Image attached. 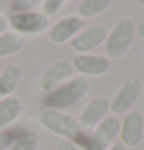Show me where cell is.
Masks as SVG:
<instances>
[{
	"label": "cell",
	"mask_w": 144,
	"mask_h": 150,
	"mask_svg": "<svg viewBox=\"0 0 144 150\" xmlns=\"http://www.w3.org/2000/svg\"><path fill=\"white\" fill-rule=\"evenodd\" d=\"M23 47V37L16 34L14 31L3 33L0 36V57H8L17 54Z\"/></svg>",
	"instance_id": "9a60e30c"
},
{
	"label": "cell",
	"mask_w": 144,
	"mask_h": 150,
	"mask_svg": "<svg viewBox=\"0 0 144 150\" xmlns=\"http://www.w3.org/2000/svg\"><path fill=\"white\" fill-rule=\"evenodd\" d=\"M107 33L109 31L104 26L99 25L87 26L70 42V45L77 54H88V51L95 50L98 45H101L106 40Z\"/></svg>",
	"instance_id": "7c38bea8"
},
{
	"label": "cell",
	"mask_w": 144,
	"mask_h": 150,
	"mask_svg": "<svg viewBox=\"0 0 144 150\" xmlns=\"http://www.w3.org/2000/svg\"><path fill=\"white\" fill-rule=\"evenodd\" d=\"M144 135V116L138 110H132L124 115V119L119 125V139L121 144L127 147H136L141 142Z\"/></svg>",
	"instance_id": "52a82bcc"
},
{
	"label": "cell",
	"mask_w": 144,
	"mask_h": 150,
	"mask_svg": "<svg viewBox=\"0 0 144 150\" xmlns=\"http://www.w3.org/2000/svg\"><path fill=\"white\" fill-rule=\"evenodd\" d=\"M141 90H143V91H144V87H143V88H141Z\"/></svg>",
	"instance_id": "4316f807"
},
{
	"label": "cell",
	"mask_w": 144,
	"mask_h": 150,
	"mask_svg": "<svg viewBox=\"0 0 144 150\" xmlns=\"http://www.w3.org/2000/svg\"><path fill=\"white\" fill-rule=\"evenodd\" d=\"M141 93V85L140 81L135 77L127 79L123 85L118 88L115 93L113 99L110 101V110L113 115H127L129 112L133 110V105L136 104L138 98Z\"/></svg>",
	"instance_id": "8992f818"
},
{
	"label": "cell",
	"mask_w": 144,
	"mask_h": 150,
	"mask_svg": "<svg viewBox=\"0 0 144 150\" xmlns=\"http://www.w3.org/2000/svg\"><path fill=\"white\" fill-rule=\"evenodd\" d=\"M73 70L82 77L85 76H102L110 70V59L99 54H77L73 59Z\"/></svg>",
	"instance_id": "8fae6325"
},
{
	"label": "cell",
	"mask_w": 144,
	"mask_h": 150,
	"mask_svg": "<svg viewBox=\"0 0 144 150\" xmlns=\"http://www.w3.org/2000/svg\"><path fill=\"white\" fill-rule=\"evenodd\" d=\"M71 73H73V65H71V62L67 59L57 60V62L48 65L47 68L42 71L40 77H39L40 90L45 91V93L53 91L54 88H57L60 84H64V82L71 76Z\"/></svg>",
	"instance_id": "ba28073f"
},
{
	"label": "cell",
	"mask_w": 144,
	"mask_h": 150,
	"mask_svg": "<svg viewBox=\"0 0 144 150\" xmlns=\"http://www.w3.org/2000/svg\"><path fill=\"white\" fill-rule=\"evenodd\" d=\"M8 23L19 36H33L40 34L50 26V19L45 17L42 13L34 11H26V13L13 14L9 17Z\"/></svg>",
	"instance_id": "5b68a950"
},
{
	"label": "cell",
	"mask_w": 144,
	"mask_h": 150,
	"mask_svg": "<svg viewBox=\"0 0 144 150\" xmlns=\"http://www.w3.org/2000/svg\"><path fill=\"white\" fill-rule=\"evenodd\" d=\"M6 28H8V19L3 14H0V36L3 33H6Z\"/></svg>",
	"instance_id": "7402d4cb"
},
{
	"label": "cell",
	"mask_w": 144,
	"mask_h": 150,
	"mask_svg": "<svg viewBox=\"0 0 144 150\" xmlns=\"http://www.w3.org/2000/svg\"><path fill=\"white\" fill-rule=\"evenodd\" d=\"M22 110L20 99L16 96L0 98V130H6V127L19 118Z\"/></svg>",
	"instance_id": "5bb4252c"
},
{
	"label": "cell",
	"mask_w": 144,
	"mask_h": 150,
	"mask_svg": "<svg viewBox=\"0 0 144 150\" xmlns=\"http://www.w3.org/2000/svg\"><path fill=\"white\" fill-rule=\"evenodd\" d=\"M110 6L109 0H82L77 5V17L79 19H90L95 16L107 11Z\"/></svg>",
	"instance_id": "2e32d148"
},
{
	"label": "cell",
	"mask_w": 144,
	"mask_h": 150,
	"mask_svg": "<svg viewBox=\"0 0 144 150\" xmlns=\"http://www.w3.org/2000/svg\"><path fill=\"white\" fill-rule=\"evenodd\" d=\"M135 34L140 37V39H143V40H144V20L140 22V23L135 26Z\"/></svg>",
	"instance_id": "603a6c76"
},
{
	"label": "cell",
	"mask_w": 144,
	"mask_h": 150,
	"mask_svg": "<svg viewBox=\"0 0 144 150\" xmlns=\"http://www.w3.org/2000/svg\"><path fill=\"white\" fill-rule=\"evenodd\" d=\"M85 28V20L79 19L77 16H65L59 19L51 28H50V40L56 45L65 42H71L79 33Z\"/></svg>",
	"instance_id": "9c48e42d"
},
{
	"label": "cell",
	"mask_w": 144,
	"mask_h": 150,
	"mask_svg": "<svg viewBox=\"0 0 144 150\" xmlns=\"http://www.w3.org/2000/svg\"><path fill=\"white\" fill-rule=\"evenodd\" d=\"M9 150H37V136L33 132H25L14 136Z\"/></svg>",
	"instance_id": "e0dca14e"
},
{
	"label": "cell",
	"mask_w": 144,
	"mask_h": 150,
	"mask_svg": "<svg viewBox=\"0 0 144 150\" xmlns=\"http://www.w3.org/2000/svg\"><path fill=\"white\" fill-rule=\"evenodd\" d=\"M135 37V23L130 19H121L107 33L104 40V53L107 59H121L127 54Z\"/></svg>",
	"instance_id": "3957f363"
},
{
	"label": "cell",
	"mask_w": 144,
	"mask_h": 150,
	"mask_svg": "<svg viewBox=\"0 0 144 150\" xmlns=\"http://www.w3.org/2000/svg\"><path fill=\"white\" fill-rule=\"evenodd\" d=\"M143 59H144V50H143Z\"/></svg>",
	"instance_id": "d4e9b609"
},
{
	"label": "cell",
	"mask_w": 144,
	"mask_h": 150,
	"mask_svg": "<svg viewBox=\"0 0 144 150\" xmlns=\"http://www.w3.org/2000/svg\"><path fill=\"white\" fill-rule=\"evenodd\" d=\"M13 139H14V133L11 130H0V150L9 147Z\"/></svg>",
	"instance_id": "ffe728a7"
},
{
	"label": "cell",
	"mask_w": 144,
	"mask_h": 150,
	"mask_svg": "<svg viewBox=\"0 0 144 150\" xmlns=\"http://www.w3.org/2000/svg\"><path fill=\"white\" fill-rule=\"evenodd\" d=\"M56 150H84L82 147H79L76 142H73V141H60L59 144H57V147H56Z\"/></svg>",
	"instance_id": "44dd1931"
},
{
	"label": "cell",
	"mask_w": 144,
	"mask_h": 150,
	"mask_svg": "<svg viewBox=\"0 0 144 150\" xmlns=\"http://www.w3.org/2000/svg\"><path fill=\"white\" fill-rule=\"evenodd\" d=\"M39 122L45 130L51 132L53 135L64 138L65 141H76L81 136V125L74 116H71L60 110L43 108L39 113Z\"/></svg>",
	"instance_id": "7a4b0ae2"
},
{
	"label": "cell",
	"mask_w": 144,
	"mask_h": 150,
	"mask_svg": "<svg viewBox=\"0 0 144 150\" xmlns=\"http://www.w3.org/2000/svg\"><path fill=\"white\" fill-rule=\"evenodd\" d=\"M22 77V68L17 64H9L0 70V96H13Z\"/></svg>",
	"instance_id": "4fadbf2b"
},
{
	"label": "cell",
	"mask_w": 144,
	"mask_h": 150,
	"mask_svg": "<svg viewBox=\"0 0 144 150\" xmlns=\"http://www.w3.org/2000/svg\"><path fill=\"white\" fill-rule=\"evenodd\" d=\"M107 150H127V149L123 146V144H112Z\"/></svg>",
	"instance_id": "cb8c5ba5"
},
{
	"label": "cell",
	"mask_w": 144,
	"mask_h": 150,
	"mask_svg": "<svg viewBox=\"0 0 144 150\" xmlns=\"http://www.w3.org/2000/svg\"><path fill=\"white\" fill-rule=\"evenodd\" d=\"M88 88H90V84H88L87 77L82 76L73 77V79L60 84L53 91L47 93L45 98H43V105H45V108L64 112L65 108L79 102L87 94Z\"/></svg>",
	"instance_id": "6da1fadb"
},
{
	"label": "cell",
	"mask_w": 144,
	"mask_h": 150,
	"mask_svg": "<svg viewBox=\"0 0 144 150\" xmlns=\"http://www.w3.org/2000/svg\"><path fill=\"white\" fill-rule=\"evenodd\" d=\"M64 6H65L64 0H45V2H42V14L50 19L53 16L59 14L64 9Z\"/></svg>",
	"instance_id": "ac0fdd59"
},
{
	"label": "cell",
	"mask_w": 144,
	"mask_h": 150,
	"mask_svg": "<svg viewBox=\"0 0 144 150\" xmlns=\"http://www.w3.org/2000/svg\"><path fill=\"white\" fill-rule=\"evenodd\" d=\"M119 125L121 122L116 116L104 118L87 138L88 150H107L115 141V138L119 135Z\"/></svg>",
	"instance_id": "277c9868"
},
{
	"label": "cell",
	"mask_w": 144,
	"mask_h": 150,
	"mask_svg": "<svg viewBox=\"0 0 144 150\" xmlns=\"http://www.w3.org/2000/svg\"><path fill=\"white\" fill-rule=\"evenodd\" d=\"M109 110H110V104H109L107 98H104V96L93 98L84 107V110L81 112L79 119H77L81 129L82 130H93L104 118H107Z\"/></svg>",
	"instance_id": "30bf717a"
},
{
	"label": "cell",
	"mask_w": 144,
	"mask_h": 150,
	"mask_svg": "<svg viewBox=\"0 0 144 150\" xmlns=\"http://www.w3.org/2000/svg\"><path fill=\"white\" fill-rule=\"evenodd\" d=\"M34 3L36 2H33V0H14V2H11V9L14 11V14L26 13L31 6H34Z\"/></svg>",
	"instance_id": "d6986e66"
},
{
	"label": "cell",
	"mask_w": 144,
	"mask_h": 150,
	"mask_svg": "<svg viewBox=\"0 0 144 150\" xmlns=\"http://www.w3.org/2000/svg\"><path fill=\"white\" fill-rule=\"evenodd\" d=\"M0 70H2V62H0Z\"/></svg>",
	"instance_id": "484cf974"
}]
</instances>
